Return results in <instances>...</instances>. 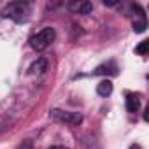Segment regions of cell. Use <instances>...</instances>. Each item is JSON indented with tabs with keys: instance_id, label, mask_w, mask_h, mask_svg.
I'll return each mask as SVG.
<instances>
[{
	"instance_id": "cell-1",
	"label": "cell",
	"mask_w": 149,
	"mask_h": 149,
	"mask_svg": "<svg viewBox=\"0 0 149 149\" xmlns=\"http://www.w3.org/2000/svg\"><path fill=\"white\" fill-rule=\"evenodd\" d=\"M2 16L9 18V19H14L18 23H23L30 16V4H26V2H11L2 9Z\"/></svg>"
},
{
	"instance_id": "cell-2",
	"label": "cell",
	"mask_w": 149,
	"mask_h": 149,
	"mask_svg": "<svg viewBox=\"0 0 149 149\" xmlns=\"http://www.w3.org/2000/svg\"><path fill=\"white\" fill-rule=\"evenodd\" d=\"M53 40H54V30L51 26H46L40 32H37L33 37H30V46L35 51H44Z\"/></svg>"
},
{
	"instance_id": "cell-3",
	"label": "cell",
	"mask_w": 149,
	"mask_h": 149,
	"mask_svg": "<svg viewBox=\"0 0 149 149\" xmlns=\"http://www.w3.org/2000/svg\"><path fill=\"white\" fill-rule=\"evenodd\" d=\"M51 116L61 123H67V125H81L83 123V116L79 112H68V111H60V109H53L51 111Z\"/></svg>"
},
{
	"instance_id": "cell-4",
	"label": "cell",
	"mask_w": 149,
	"mask_h": 149,
	"mask_svg": "<svg viewBox=\"0 0 149 149\" xmlns=\"http://www.w3.org/2000/svg\"><path fill=\"white\" fill-rule=\"evenodd\" d=\"M133 11L137 13L135 18H133V30L137 33H142L146 28H147V21H146V14L144 11L140 9V6H133Z\"/></svg>"
},
{
	"instance_id": "cell-5",
	"label": "cell",
	"mask_w": 149,
	"mask_h": 149,
	"mask_svg": "<svg viewBox=\"0 0 149 149\" xmlns=\"http://www.w3.org/2000/svg\"><path fill=\"white\" fill-rule=\"evenodd\" d=\"M68 9L77 14H90L93 6L90 2H84V0H74V2H68Z\"/></svg>"
},
{
	"instance_id": "cell-6",
	"label": "cell",
	"mask_w": 149,
	"mask_h": 149,
	"mask_svg": "<svg viewBox=\"0 0 149 149\" xmlns=\"http://www.w3.org/2000/svg\"><path fill=\"white\" fill-rule=\"evenodd\" d=\"M95 76H116L118 74V65L114 63V61H109V63H104V65H100V67H97L95 68Z\"/></svg>"
},
{
	"instance_id": "cell-7",
	"label": "cell",
	"mask_w": 149,
	"mask_h": 149,
	"mask_svg": "<svg viewBox=\"0 0 149 149\" xmlns=\"http://www.w3.org/2000/svg\"><path fill=\"white\" fill-rule=\"evenodd\" d=\"M139 107H140L139 97H137L135 93H126V111L132 112V114H135V112L139 111Z\"/></svg>"
},
{
	"instance_id": "cell-8",
	"label": "cell",
	"mask_w": 149,
	"mask_h": 149,
	"mask_svg": "<svg viewBox=\"0 0 149 149\" xmlns=\"http://www.w3.org/2000/svg\"><path fill=\"white\" fill-rule=\"evenodd\" d=\"M97 93H98L100 97H109V95L112 93V83H111L109 79H104L102 83L97 84Z\"/></svg>"
},
{
	"instance_id": "cell-9",
	"label": "cell",
	"mask_w": 149,
	"mask_h": 149,
	"mask_svg": "<svg viewBox=\"0 0 149 149\" xmlns=\"http://www.w3.org/2000/svg\"><path fill=\"white\" fill-rule=\"evenodd\" d=\"M47 68V60L46 58H39L37 61H33L32 65H30V74H42L44 70Z\"/></svg>"
},
{
	"instance_id": "cell-10",
	"label": "cell",
	"mask_w": 149,
	"mask_h": 149,
	"mask_svg": "<svg viewBox=\"0 0 149 149\" xmlns=\"http://www.w3.org/2000/svg\"><path fill=\"white\" fill-rule=\"evenodd\" d=\"M147 51H149V40H142V42L135 47V53H137V54H140V56L147 54Z\"/></svg>"
},
{
	"instance_id": "cell-11",
	"label": "cell",
	"mask_w": 149,
	"mask_h": 149,
	"mask_svg": "<svg viewBox=\"0 0 149 149\" xmlns=\"http://www.w3.org/2000/svg\"><path fill=\"white\" fill-rule=\"evenodd\" d=\"M19 149H32V144H30V142H25V144H23Z\"/></svg>"
},
{
	"instance_id": "cell-12",
	"label": "cell",
	"mask_w": 149,
	"mask_h": 149,
	"mask_svg": "<svg viewBox=\"0 0 149 149\" xmlns=\"http://www.w3.org/2000/svg\"><path fill=\"white\" fill-rule=\"evenodd\" d=\"M47 149H68V147H65V146H53V147H47Z\"/></svg>"
},
{
	"instance_id": "cell-13",
	"label": "cell",
	"mask_w": 149,
	"mask_h": 149,
	"mask_svg": "<svg viewBox=\"0 0 149 149\" xmlns=\"http://www.w3.org/2000/svg\"><path fill=\"white\" fill-rule=\"evenodd\" d=\"M104 4H105V6H116L118 2H112V0H111V2H104Z\"/></svg>"
},
{
	"instance_id": "cell-14",
	"label": "cell",
	"mask_w": 149,
	"mask_h": 149,
	"mask_svg": "<svg viewBox=\"0 0 149 149\" xmlns=\"http://www.w3.org/2000/svg\"><path fill=\"white\" fill-rule=\"evenodd\" d=\"M130 149H140V146H137V144H133V146H132Z\"/></svg>"
}]
</instances>
